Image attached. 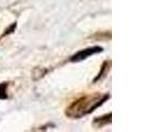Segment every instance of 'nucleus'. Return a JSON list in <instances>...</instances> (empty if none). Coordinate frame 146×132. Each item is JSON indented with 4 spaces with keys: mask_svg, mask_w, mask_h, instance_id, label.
Listing matches in <instances>:
<instances>
[{
    "mask_svg": "<svg viewBox=\"0 0 146 132\" xmlns=\"http://www.w3.org/2000/svg\"><path fill=\"white\" fill-rule=\"evenodd\" d=\"M109 98V95H89L81 97L77 101L73 103L66 111V115L69 118H81L87 116L90 112H92L96 108L101 106L107 99Z\"/></svg>",
    "mask_w": 146,
    "mask_h": 132,
    "instance_id": "f257e3e1",
    "label": "nucleus"
},
{
    "mask_svg": "<svg viewBox=\"0 0 146 132\" xmlns=\"http://www.w3.org/2000/svg\"><path fill=\"white\" fill-rule=\"evenodd\" d=\"M103 51L102 47L100 46H94V47H88V49H85L82 51L77 52L76 54H74L73 56L70 57V61L72 62H80V61H84L87 57L91 56V55H95V54H98V53H101Z\"/></svg>",
    "mask_w": 146,
    "mask_h": 132,
    "instance_id": "f03ea898",
    "label": "nucleus"
},
{
    "mask_svg": "<svg viewBox=\"0 0 146 132\" xmlns=\"http://www.w3.org/2000/svg\"><path fill=\"white\" fill-rule=\"evenodd\" d=\"M110 122H111V113H107V115L103 116V117L96 118L95 121H94V125H97L98 128H101L103 125H109Z\"/></svg>",
    "mask_w": 146,
    "mask_h": 132,
    "instance_id": "7ed1b4c3",
    "label": "nucleus"
},
{
    "mask_svg": "<svg viewBox=\"0 0 146 132\" xmlns=\"http://www.w3.org/2000/svg\"><path fill=\"white\" fill-rule=\"evenodd\" d=\"M110 66H111V62L110 61H106L104 63H103V65L102 67H101V72L98 74V76L96 77V79L94 81H98L99 79H101V78H103L107 74L109 73V71H110Z\"/></svg>",
    "mask_w": 146,
    "mask_h": 132,
    "instance_id": "20e7f679",
    "label": "nucleus"
},
{
    "mask_svg": "<svg viewBox=\"0 0 146 132\" xmlns=\"http://www.w3.org/2000/svg\"><path fill=\"white\" fill-rule=\"evenodd\" d=\"M7 88L8 83H1L0 84V99H7Z\"/></svg>",
    "mask_w": 146,
    "mask_h": 132,
    "instance_id": "39448f33",
    "label": "nucleus"
}]
</instances>
